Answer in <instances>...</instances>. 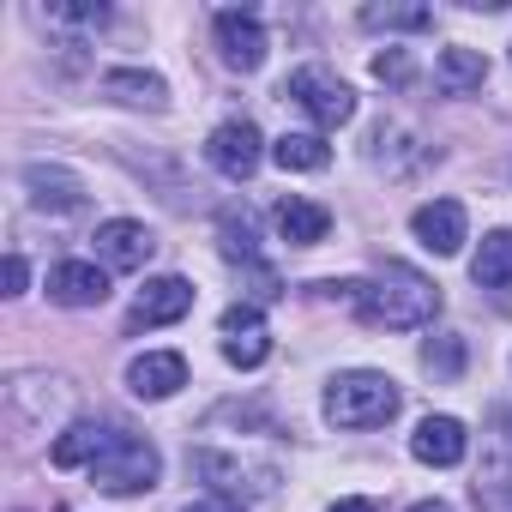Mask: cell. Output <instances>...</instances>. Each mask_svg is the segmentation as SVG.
<instances>
[{"label": "cell", "mask_w": 512, "mask_h": 512, "mask_svg": "<svg viewBox=\"0 0 512 512\" xmlns=\"http://www.w3.org/2000/svg\"><path fill=\"white\" fill-rule=\"evenodd\" d=\"M350 308L380 332H416L440 314V290L416 266H386L374 284H350Z\"/></svg>", "instance_id": "6da1fadb"}, {"label": "cell", "mask_w": 512, "mask_h": 512, "mask_svg": "<svg viewBox=\"0 0 512 512\" xmlns=\"http://www.w3.org/2000/svg\"><path fill=\"white\" fill-rule=\"evenodd\" d=\"M398 404H404L398 380H392V374H374V368L338 374V380L326 386V422H332V428H350V434L386 428V422L398 416Z\"/></svg>", "instance_id": "7a4b0ae2"}, {"label": "cell", "mask_w": 512, "mask_h": 512, "mask_svg": "<svg viewBox=\"0 0 512 512\" xmlns=\"http://www.w3.org/2000/svg\"><path fill=\"white\" fill-rule=\"evenodd\" d=\"M157 470H163L157 446L139 440V434H127V428H115L109 446H103V458L91 464V482L103 494H145V488H157Z\"/></svg>", "instance_id": "3957f363"}, {"label": "cell", "mask_w": 512, "mask_h": 512, "mask_svg": "<svg viewBox=\"0 0 512 512\" xmlns=\"http://www.w3.org/2000/svg\"><path fill=\"white\" fill-rule=\"evenodd\" d=\"M284 97H296L320 127H344V121H356V91H350L332 67H296V73L284 79Z\"/></svg>", "instance_id": "277c9868"}, {"label": "cell", "mask_w": 512, "mask_h": 512, "mask_svg": "<svg viewBox=\"0 0 512 512\" xmlns=\"http://www.w3.org/2000/svg\"><path fill=\"white\" fill-rule=\"evenodd\" d=\"M187 464H193V476L211 482L223 500H235V494H272V482H278L272 464H253V458H235V452H193Z\"/></svg>", "instance_id": "5b68a950"}, {"label": "cell", "mask_w": 512, "mask_h": 512, "mask_svg": "<svg viewBox=\"0 0 512 512\" xmlns=\"http://www.w3.org/2000/svg\"><path fill=\"white\" fill-rule=\"evenodd\" d=\"M217 332H223V356H229V368H260V362L272 356L266 314L253 308V302H235V308H223Z\"/></svg>", "instance_id": "8992f818"}, {"label": "cell", "mask_w": 512, "mask_h": 512, "mask_svg": "<svg viewBox=\"0 0 512 512\" xmlns=\"http://www.w3.org/2000/svg\"><path fill=\"white\" fill-rule=\"evenodd\" d=\"M266 25H260V13H217V55H223V67H235V73H260L266 67Z\"/></svg>", "instance_id": "52a82bcc"}, {"label": "cell", "mask_w": 512, "mask_h": 512, "mask_svg": "<svg viewBox=\"0 0 512 512\" xmlns=\"http://www.w3.org/2000/svg\"><path fill=\"white\" fill-rule=\"evenodd\" d=\"M151 253H157V235L139 217H109L97 229V260H103V272H139Z\"/></svg>", "instance_id": "ba28073f"}, {"label": "cell", "mask_w": 512, "mask_h": 512, "mask_svg": "<svg viewBox=\"0 0 512 512\" xmlns=\"http://www.w3.org/2000/svg\"><path fill=\"white\" fill-rule=\"evenodd\" d=\"M205 157H211L217 175L247 181L253 169H260V127H253V121H223V127L205 139Z\"/></svg>", "instance_id": "9c48e42d"}, {"label": "cell", "mask_w": 512, "mask_h": 512, "mask_svg": "<svg viewBox=\"0 0 512 512\" xmlns=\"http://www.w3.org/2000/svg\"><path fill=\"white\" fill-rule=\"evenodd\" d=\"M187 314H193V284H187V278H151V284L139 290L127 326H133V332H151V326H175V320H187Z\"/></svg>", "instance_id": "30bf717a"}, {"label": "cell", "mask_w": 512, "mask_h": 512, "mask_svg": "<svg viewBox=\"0 0 512 512\" xmlns=\"http://www.w3.org/2000/svg\"><path fill=\"white\" fill-rule=\"evenodd\" d=\"M464 452H470V434H464L458 416H428V422H416V434H410V458H416V464L452 470V464H464Z\"/></svg>", "instance_id": "8fae6325"}, {"label": "cell", "mask_w": 512, "mask_h": 512, "mask_svg": "<svg viewBox=\"0 0 512 512\" xmlns=\"http://www.w3.org/2000/svg\"><path fill=\"white\" fill-rule=\"evenodd\" d=\"M410 229H416V241L428 247V253H458L464 247V229H470V217H464V205L458 199H428V205H416V217H410Z\"/></svg>", "instance_id": "7c38bea8"}, {"label": "cell", "mask_w": 512, "mask_h": 512, "mask_svg": "<svg viewBox=\"0 0 512 512\" xmlns=\"http://www.w3.org/2000/svg\"><path fill=\"white\" fill-rule=\"evenodd\" d=\"M127 386H133V398H175L181 386H187V356H175V350H145V356H133V368H127Z\"/></svg>", "instance_id": "4fadbf2b"}, {"label": "cell", "mask_w": 512, "mask_h": 512, "mask_svg": "<svg viewBox=\"0 0 512 512\" xmlns=\"http://www.w3.org/2000/svg\"><path fill=\"white\" fill-rule=\"evenodd\" d=\"M49 296H55L61 308H97V302L109 296V272L91 266V260H61V266L49 272Z\"/></svg>", "instance_id": "5bb4252c"}, {"label": "cell", "mask_w": 512, "mask_h": 512, "mask_svg": "<svg viewBox=\"0 0 512 512\" xmlns=\"http://www.w3.org/2000/svg\"><path fill=\"white\" fill-rule=\"evenodd\" d=\"M37 386H43V374H19V380L7 386V410H13V422H25V428H49V410L67 416V404H73L67 386H55V392H37Z\"/></svg>", "instance_id": "9a60e30c"}, {"label": "cell", "mask_w": 512, "mask_h": 512, "mask_svg": "<svg viewBox=\"0 0 512 512\" xmlns=\"http://www.w3.org/2000/svg\"><path fill=\"white\" fill-rule=\"evenodd\" d=\"M25 187H31V205H43V211H79L85 205V181L61 163H31Z\"/></svg>", "instance_id": "2e32d148"}, {"label": "cell", "mask_w": 512, "mask_h": 512, "mask_svg": "<svg viewBox=\"0 0 512 512\" xmlns=\"http://www.w3.org/2000/svg\"><path fill=\"white\" fill-rule=\"evenodd\" d=\"M272 223H278V235H284L290 247H320L326 229H332V211L314 205V199H302V193H290V199H278Z\"/></svg>", "instance_id": "e0dca14e"}, {"label": "cell", "mask_w": 512, "mask_h": 512, "mask_svg": "<svg viewBox=\"0 0 512 512\" xmlns=\"http://www.w3.org/2000/svg\"><path fill=\"white\" fill-rule=\"evenodd\" d=\"M434 85H440L446 97H470V91H482V85H488V55H482V49H440V61H434Z\"/></svg>", "instance_id": "ac0fdd59"}, {"label": "cell", "mask_w": 512, "mask_h": 512, "mask_svg": "<svg viewBox=\"0 0 512 512\" xmlns=\"http://www.w3.org/2000/svg\"><path fill=\"white\" fill-rule=\"evenodd\" d=\"M103 97H115V103H133V109H163V103H169V85H163L157 73L115 67V73H103Z\"/></svg>", "instance_id": "d6986e66"}, {"label": "cell", "mask_w": 512, "mask_h": 512, "mask_svg": "<svg viewBox=\"0 0 512 512\" xmlns=\"http://www.w3.org/2000/svg\"><path fill=\"white\" fill-rule=\"evenodd\" d=\"M470 278H476L482 290H512V229L482 235L476 260H470Z\"/></svg>", "instance_id": "ffe728a7"}, {"label": "cell", "mask_w": 512, "mask_h": 512, "mask_svg": "<svg viewBox=\"0 0 512 512\" xmlns=\"http://www.w3.org/2000/svg\"><path fill=\"white\" fill-rule=\"evenodd\" d=\"M109 434L115 428H97V422H73L55 446H49V458L61 464V470H79V464H97L103 458V446H109Z\"/></svg>", "instance_id": "44dd1931"}, {"label": "cell", "mask_w": 512, "mask_h": 512, "mask_svg": "<svg viewBox=\"0 0 512 512\" xmlns=\"http://www.w3.org/2000/svg\"><path fill=\"white\" fill-rule=\"evenodd\" d=\"M272 163H278V169H296V175H314V169L332 163V145H326L320 133H284V139L272 145Z\"/></svg>", "instance_id": "7402d4cb"}, {"label": "cell", "mask_w": 512, "mask_h": 512, "mask_svg": "<svg viewBox=\"0 0 512 512\" xmlns=\"http://www.w3.org/2000/svg\"><path fill=\"white\" fill-rule=\"evenodd\" d=\"M217 235H223V253H229L235 266H253V272H260V247H253V217H247V211H223V217H217Z\"/></svg>", "instance_id": "603a6c76"}, {"label": "cell", "mask_w": 512, "mask_h": 512, "mask_svg": "<svg viewBox=\"0 0 512 512\" xmlns=\"http://www.w3.org/2000/svg\"><path fill=\"white\" fill-rule=\"evenodd\" d=\"M422 368H428L434 380H458V374H464V338H458V332L428 338V344H422Z\"/></svg>", "instance_id": "cb8c5ba5"}, {"label": "cell", "mask_w": 512, "mask_h": 512, "mask_svg": "<svg viewBox=\"0 0 512 512\" xmlns=\"http://www.w3.org/2000/svg\"><path fill=\"white\" fill-rule=\"evenodd\" d=\"M362 25L368 31H428L434 7H362Z\"/></svg>", "instance_id": "d4e9b609"}, {"label": "cell", "mask_w": 512, "mask_h": 512, "mask_svg": "<svg viewBox=\"0 0 512 512\" xmlns=\"http://www.w3.org/2000/svg\"><path fill=\"white\" fill-rule=\"evenodd\" d=\"M374 79H380V85H404V79H410V55H404V49L374 55Z\"/></svg>", "instance_id": "484cf974"}, {"label": "cell", "mask_w": 512, "mask_h": 512, "mask_svg": "<svg viewBox=\"0 0 512 512\" xmlns=\"http://www.w3.org/2000/svg\"><path fill=\"white\" fill-rule=\"evenodd\" d=\"M61 25H109V7L97 0V7H55Z\"/></svg>", "instance_id": "4316f807"}, {"label": "cell", "mask_w": 512, "mask_h": 512, "mask_svg": "<svg viewBox=\"0 0 512 512\" xmlns=\"http://www.w3.org/2000/svg\"><path fill=\"white\" fill-rule=\"evenodd\" d=\"M25 253H13V260H7V296H25Z\"/></svg>", "instance_id": "83f0119b"}, {"label": "cell", "mask_w": 512, "mask_h": 512, "mask_svg": "<svg viewBox=\"0 0 512 512\" xmlns=\"http://www.w3.org/2000/svg\"><path fill=\"white\" fill-rule=\"evenodd\" d=\"M181 512H241L235 500H223V494H211V500H187Z\"/></svg>", "instance_id": "f1b7e54d"}, {"label": "cell", "mask_w": 512, "mask_h": 512, "mask_svg": "<svg viewBox=\"0 0 512 512\" xmlns=\"http://www.w3.org/2000/svg\"><path fill=\"white\" fill-rule=\"evenodd\" d=\"M332 512H380V506H374V500H338Z\"/></svg>", "instance_id": "f546056e"}, {"label": "cell", "mask_w": 512, "mask_h": 512, "mask_svg": "<svg viewBox=\"0 0 512 512\" xmlns=\"http://www.w3.org/2000/svg\"><path fill=\"white\" fill-rule=\"evenodd\" d=\"M410 512H452L446 500H422V506H410Z\"/></svg>", "instance_id": "4dcf8cb0"}]
</instances>
